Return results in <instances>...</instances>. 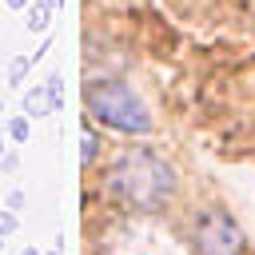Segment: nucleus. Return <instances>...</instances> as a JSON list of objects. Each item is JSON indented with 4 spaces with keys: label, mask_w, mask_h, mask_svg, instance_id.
<instances>
[{
    "label": "nucleus",
    "mask_w": 255,
    "mask_h": 255,
    "mask_svg": "<svg viewBox=\"0 0 255 255\" xmlns=\"http://www.w3.org/2000/svg\"><path fill=\"white\" fill-rule=\"evenodd\" d=\"M108 191L120 203L135 207V211H159L175 195V171H171V163L163 155L135 147V151H124V155L112 159Z\"/></svg>",
    "instance_id": "obj_1"
},
{
    "label": "nucleus",
    "mask_w": 255,
    "mask_h": 255,
    "mask_svg": "<svg viewBox=\"0 0 255 255\" xmlns=\"http://www.w3.org/2000/svg\"><path fill=\"white\" fill-rule=\"evenodd\" d=\"M84 104H88V112L100 120V124H108V128H116V131H128V135H147L155 124H151V108L143 104V96L135 92V88H128L124 80H88V88H84Z\"/></svg>",
    "instance_id": "obj_2"
},
{
    "label": "nucleus",
    "mask_w": 255,
    "mask_h": 255,
    "mask_svg": "<svg viewBox=\"0 0 255 255\" xmlns=\"http://www.w3.org/2000/svg\"><path fill=\"white\" fill-rule=\"evenodd\" d=\"M108 255H183V247L167 227L139 219V223H124L108 239Z\"/></svg>",
    "instance_id": "obj_3"
},
{
    "label": "nucleus",
    "mask_w": 255,
    "mask_h": 255,
    "mask_svg": "<svg viewBox=\"0 0 255 255\" xmlns=\"http://www.w3.org/2000/svg\"><path fill=\"white\" fill-rule=\"evenodd\" d=\"M191 247L199 255H239L243 251V231L227 211H203L191 227Z\"/></svg>",
    "instance_id": "obj_4"
},
{
    "label": "nucleus",
    "mask_w": 255,
    "mask_h": 255,
    "mask_svg": "<svg viewBox=\"0 0 255 255\" xmlns=\"http://www.w3.org/2000/svg\"><path fill=\"white\" fill-rule=\"evenodd\" d=\"M24 116L28 120H44V116H52V112H60L56 108V100H52V92H48V84H40V88H32V92H24Z\"/></svg>",
    "instance_id": "obj_5"
},
{
    "label": "nucleus",
    "mask_w": 255,
    "mask_h": 255,
    "mask_svg": "<svg viewBox=\"0 0 255 255\" xmlns=\"http://www.w3.org/2000/svg\"><path fill=\"white\" fill-rule=\"evenodd\" d=\"M60 4H64V0H32V4H28V32H48Z\"/></svg>",
    "instance_id": "obj_6"
},
{
    "label": "nucleus",
    "mask_w": 255,
    "mask_h": 255,
    "mask_svg": "<svg viewBox=\"0 0 255 255\" xmlns=\"http://www.w3.org/2000/svg\"><path fill=\"white\" fill-rule=\"evenodd\" d=\"M4 135H8L12 143H28V135H32V120H28V116H12V120L4 124Z\"/></svg>",
    "instance_id": "obj_7"
},
{
    "label": "nucleus",
    "mask_w": 255,
    "mask_h": 255,
    "mask_svg": "<svg viewBox=\"0 0 255 255\" xmlns=\"http://www.w3.org/2000/svg\"><path fill=\"white\" fill-rule=\"evenodd\" d=\"M32 64H36L32 56H12V60H8V84H12V88H20V84H24V76L32 72Z\"/></svg>",
    "instance_id": "obj_8"
},
{
    "label": "nucleus",
    "mask_w": 255,
    "mask_h": 255,
    "mask_svg": "<svg viewBox=\"0 0 255 255\" xmlns=\"http://www.w3.org/2000/svg\"><path fill=\"white\" fill-rule=\"evenodd\" d=\"M96 151H100V143H96V135H92V128H84V131H80V167H92V159H96Z\"/></svg>",
    "instance_id": "obj_9"
},
{
    "label": "nucleus",
    "mask_w": 255,
    "mask_h": 255,
    "mask_svg": "<svg viewBox=\"0 0 255 255\" xmlns=\"http://www.w3.org/2000/svg\"><path fill=\"white\" fill-rule=\"evenodd\" d=\"M44 84H48V92H52V100H56V108H64V76H60V72H52V76H48Z\"/></svg>",
    "instance_id": "obj_10"
},
{
    "label": "nucleus",
    "mask_w": 255,
    "mask_h": 255,
    "mask_svg": "<svg viewBox=\"0 0 255 255\" xmlns=\"http://www.w3.org/2000/svg\"><path fill=\"white\" fill-rule=\"evenodd\" d=\"M16 227H20V219H16V211H12V207H4V211H0V235L8 239V235H12Z\"/></svg>",
    "instance_id": "obj_11"
},
{
    "label": "nucleus",
    "mask_w": 255,
    "mask_h": 255,
    "mask_svg": "<svg viewBox=\"0 0 255 255\" xmlns=\"http://www.w3.org/2000/svg\"><path fill=\"white\" fill-rule=\"evenodd\" d=\"M0 171H4V175H16V171H20V155L4 151V155H0Z\"/></svg>",
    "instance_id": "obj_12"
},
{
    "label": "nucleus",
    "mask_w": 255,
    "mask_h": 255,
    "mask_svg": "<svg viewBox=\"0 0 255 255\" xmlns=\"http://www.w3.org/2000/svg\"><path fill=\"white\" fill-rule=\"evenodd\" d=\"M4 207H12V211H20V207H24V191H8V199H4Z\"/></svg>",
    "instance_id": "obj_13"
},
{
    "label": "nucleus",
    "mask_w": 255,
    "mask_h": 255,
    "mask_svg": "<svg viewBox=\"0 0 255 255\" xmlns=\"http://www.w3.org/2000/svg\"><path fill=\"white\" fill-rule=\"evenodd\" d=\"M48 48H52V40H44V44H40V48H36V52H32V60H36V64H40V60H44V56H48Z\"/></svg>",
    "instance_id": "obj_14"
},
{
    "label": "nucleus",
    "mask_w": 255,
    "mask_h": 255,
    "mask_svg": "<svg viewBox=\"0 0 255 255\" xmlns=\"http://www.w3.org/2000/svg\"><path fill=\"white\" fill-rule=\"evenodd\" d=\"M4 4H8V8H16V12H20V8H28V4H32V0H4Z\"/></svg>",
    "instance_id": "obj_15"
},
{
    "label": "nucleus",
    "mask_w": 255,
    "mask_h": 255,
    "mask_svg": "<svg viewBox=\"0 0 255 255\" xmlns=\"http://www.w3.org/2000/svg\"><path fill=\"white\" fill-rule=\"evenodd\" d=\"M20 255H44V251H40V247H24Z\"/></svg>",
    "instance_id": "obj_16"
},
{
    "label": "nucleus",
    "mask_w": 255,
    "mask_h": 255,
    "mask_svg": "<svg viewBox=\"0 0 255 255\" xmlns=\"http://www.w3.org/2000/svg\"><path fill=\"white\" fill-rule=\"evenodd\" d=\"M44 255H64V251H44Z\"/></svg>",
    "instance_id": "obj_17"
},
{
    "label": "nucleus",
    "mask_w": 255,
    "mask_h": 255,
    "mask_svg": "<svg viewBox=\"0 0 255 255\" xmlns=\"http://www.w3.org/2000/svg\"><path fill=\"white\" fill-rule=\"evenodd\" d=\"M0 155H4V135H0Z\"/></svg>",
    "instance_id": "obj_18"
},
{
    "label": "nucleus",
    "mask_w": 255,
    "mask_h": 255,
    "mask_svg": "<svg viewBox=\"0 0 255 255\" xmlns=\"http://www.w3.org/2000/svg\"><path fill=\"white\" fill-rule=\"evenodd\" d=\"M0 251H4V235H0Z\"/></svg>",
    "instance_id": "obj_19"
},
{
    "label": "nucleus",
    "mask_w": 255,
    "mask_h": 255,
    "mask_svg": "<svg viewBox=\"0 0 255 255\" xmlns=\"http://www.w3.org/2000/svg\"><path fill=\"white\" fill-rule=\"evenodd\" d=\"M0 112H4V104H0Z\"/></svg>",
    "instance_id": "obj_20"
}]
</instances>
